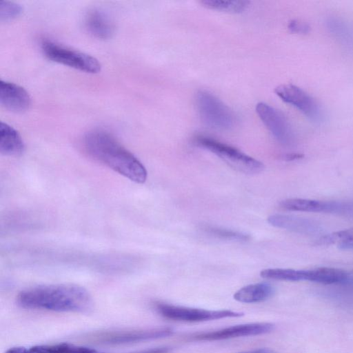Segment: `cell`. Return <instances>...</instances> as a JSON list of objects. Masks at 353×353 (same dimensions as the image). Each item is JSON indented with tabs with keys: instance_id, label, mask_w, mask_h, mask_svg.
Wrapping results in <instances>:
<instances>
[{
	"instance_id": "obj_1",
	"label": "cell",
	"mask_w": 353,
	"mask_h": 353,
	"mask_svg": "<svg viewBox=\"0 0 353 353\" xmlns=\"http://www.w3.org/2000/svg\"><path fill=\"white\" fill-rule=\"evenodd\" d=\"M17 304L26 309L64 312H86L92 307L88 292L77 285L53 284L40 285L21 291Z\"/></svg>"
},
{
	"instance_id": "obj_2",
	"label": "cell",
	"mask_w": 353,
	"mask_h": 353,
	"mask_svg": "<svg viewBox=\"0 0 353 353\" xmlns=\"http://www.w3.org/2000/svg\"><path fill=\"white\" fill-rule=\"evenodd\" d=\"M83 145L91 157L130 180L137 183L146 181L147 171L143 165L111 134L92 130L85 134Z\"/></svg>"
},
{
	"instance_id": "obj_3",
	"label": "cell",
	"mask_w": 353,
	"mask_h": 353,
	"mask_svg": "<svg viewBox=\"0 0 353 353\" xmlns=\"http://www.w3.org/2000/svg\"><path fill=\"white\" fill-rule=\"evenodd\" d=\"M195 142L197 145L214 153L229 165L241 172L256 174L261 172L264 168V165L261 161L234 147L213 139L199 137Z\"/></svg>"
},
{
	"instance_id": "obj_4",
	"label": "cell",
	"mask_w": 353,
	"mask_h": 353,
	"mask_svg": "<svg viewBox=\"0 0 353 353\" xmlns=\"http://www.w3.org/2000/svg\"><path fill=\"white\" fill-rule=\"evenodd\" d=\"M41 46L44 55L52 61L88 73H97L101 70L99 61L90 54L68 48L50 40H43Z\"/></svg>"
},
{
	"instance_id": "obj_5",
	"label": "cell",
	"mask_w": 353,
	"mask_h": 353,
	"mask_svg": "<svg viewBox=\"0 0 353 353\" xmlns=\"http://www.w3.org/2000/svg\"><path fill=\"white\" fill-rule=\"evenodd\" d=\"M196 102L202 121L209 127L228 130L235 124L236 118L233 112L212 94L199 91Z\"/></svg>"
},
{
	"instance_id": "obj_6",
	"label": "cell",
	"mask_w": 353,
	"mask_h": 353,
	"mask_svg": "<svg viewBox=\"0 0 353 353\" xmlns=\"http://www.w3.org/2000/svg\"><path fill=\"white\" fill-rule=\"evenodd\" d=\"M155 310L163 317L185 322H200L216 320L225 318L241 317L244 315L241 312L230 310H208L173 305L164 303H157Z\"/></svg>"
},
{
	"instance_id": "obj_7",
	"label": "cell",
	"mask_w": 353,
	"mask_h": 353,
	"mask_svg": "<svg viewBox=\"0 0 353 353\" xmlns=\"http://www.w3.org/2000/svg\"><path fill=\"white\" fill-rule=\"evenodd\" d=\"M274 92L284 102L294 106L309 119L320 122L323 119V111L319 103L307 92L293 84H282Z\"/></svg>"
},
{
	"instance_id": "obj_8",
	"label": "cell",
	"mask_w": 353,
	"mask_h": 353,
	"mask_svg": "<svg viewBox=\"0 0 353 353\" xmlns=\"http://www.w3.org/2000/svg\"><path fill=\"white\" fill-rule=\"evenodd\" d=\"M174 330L170 327L150 330H115L103 332L92 336L93 339L106 345H125L141 343L171 336Z\"/></svg>"
},
{
	"instance_id": "obj_9",
	"label": "cell",
	"mask_w": 353,
	"mask_h": 353,
	"mask_svg": "<svg viewBox=\"0 0 353 353\" xmlns=\"http://www.w3.org/2000/svg\"><path fill=\"white\" fill-rule=\"evenodd\" d=\"M256 112L266 128L281 144L290 146L294 143V132L281 112L263 102L256 104Z\"/></svg>"
},
{
	"instance_id": "obj_10",
	"label": "cell",
	"mask_w": 353,
	"mask_h": 353,
	"mask_svg": "<svg viewBox=\"0 0 353 353\" xmlns=\"http://www.w3.org/2000/svg\"><path fill=\"white\" fill-rule=\"evenodd\" d=\"M274 325L270 323H253L233 325L219 330L199 333L192 336L194 341H220L243 336H256L270 332Z\"/></svg>"
},
{
	"instance_id": "obj_11",
	"label": "cell",
	"mask_w": 353,
	"mask_h": 353,
	"mask_svg": "<svg viewBox=\"0 0 353 353\" xmlns=\"http://www.w3.org/2000/svg\"><path fill=\"white\" fill-rule=\"evenodd\" d=\"M268 222L274 227L301 234L312 235L323 230L319 221L293 215L272 214L268 216Z\"/></svg>"
},
{
	"instance_id": "obj_12",
	"label": "cell",
	"mask_w": 353,
	"mask_h": 353,
	"mask_svg": "<svg viewBox=\"0 0 353 353\" xmlns=\"http://www.w3.org/2000/svg\"><path fill=\"white\" fill-rule=\"evenodd\" d=\"M0 103L8 110L22 112L29 108L31 99L27 91L22 87L1 80L0 82Z\"/></svg>"
},
{
	"instance_id": "obj_13",
	"label": "cell",
	"mask_w": 353,
	"mask_h": 353,
	"mask_svg": "<svg viewBox=\"0 0 353 353\" xmlns=\"http://www.w3.org/2000/svg\"><path fill=\"white\" fill-rule=\"evenodd\" d=\"M85 26L90 34L100 39H109L114 33V25L109 17L97 9L86 14Z\"/></svg>"
},
{
	"instance_id": "obj_14",
	"label": "cell",
	"mask_w": 353,
	"mask_h": 353,
	"mask_svg": "<svg viewBox=\"0 0 353 353\" xmlns=\"http://www.w3.org/2000/svg\"><path fill=\"white\" fill-rule=\"evenodd\" d=\"M24 144L18 132L7 123H0V153L5 156L20 155Z\"/></svg>"
},
{
	"instance_id": "obj_15",
	"label": "cell",
	"mask_w": 353,
	"mask_h": 353,
	"mask_svg": "<svg viewBox=\"0 0 353 353\" xmlns=\"http://www.w3.org/2000/svg\"><path fill=\"white\" fill-rule=\"evenodd\" d=\"M274 292L271 285L267 283L250 284L237 290L234 299L241 303H252L264 301Z\"/></svg>"
},
{
	"instance_id": "obj_16",
	"label": "cell",
	"mask_w": 353,
	"mask_h": 353,
	"mask_svg": "<svg viewBox=\"0 0 353 353\" xmlns=\"http://www.w3.org/2000/svg\"><path fill=\"white\" fill-rule=\"evenodd\" d=\"M305 281L321 284H339L348 281L349 275L343 270L335 268L321 267L305 270Z\"/></svg>"
},
{
	"instance_id": "obj_17",
	"label": "cell",
	"mask_w": 353,
	"mask_h": 353,
	"mask_svg": "<svg viewBox=\"0 0 353 353\" xmlns=\"http://www.w3.org/2000/svg\"><path fill=\"white\" fill-rule=\"evenodd\" d=\"M279 205L281 208L290 211L327 213L328 210V201L308 199H287L281 201Z\"/></svg>"
},
{
	"instance_id": "obj_18",
	"label": "cell",
	"mask_w": 353,
	"mask_h": 353,
	"mask_svg": "<svg viewBox=\"0 0 353 353\" xmlns=\"http://www.w3.org/2000/svg\"><path fill=\"white\" fill-rule=\"evenodd\" d=\"M250 2L247 0H202L201 4L206 8L218 11L239 13L246 10Z\"/></svg>"
},
{
	"instance_id": "obj_19",
	"label": "cell",
	"mask_w": 353,
	"mask_h": 353,
	"mask_svg": "<svg viewBox=\"0 0 353 353\" xmlns=\"http://www.w3.org/2000/svg\"><path fill=\"white\" fill-rule=\"evenodd\" d=\"M260 275L264 279L287 281H301L306 279L305 270L269 268L261 271Z\"/></svg>"
},
{
	"instance_id": "obj_20",
	"label": "cell",
	"mask_w": 353,
	"mask_h": 353,
	"mask_svg": "<svg viewBox=\"0 0 353 353\" xmlns=\"http://www.w3.org/2000/svg\"><path fill=\"white\" fill-rule=\"evenodd\" d=\"M330 32L338 39L348 45H353V27L339 19H330L327 21Z\"/></svg>"
},
{
	"instance_id": "obj_21",
	"label": "cell",
	"mask_w": 353,
	"mask_h": 353,
	"mask_svg": "<svg viewBox=\"0 0 353 353\" xmlns=\"http://www.w3.org/2000/svg\"><path fill=\"white\" fill-rule=\"evenodd\" d=\"M204 232L210 236L220 239L234 241H247L250 239L249 234L211 225H205L203 228Z\"/></svg>"
},
{
	"instance_id": "obj_22",
	"label": "cell",
	"mask_w": 353,
	"mask_h": 353,
	"mask_svg": "<svg viewBox=\"0 0 353 353\" xmlns=\"http://www.w3.org/2000/svg\"><path fill=\"white\" fill-rule=\"evenodd\" d=\"M84 347L62 343L54 345H41L29 348L30 353H82Z\"/></svg>"
},
{
	"instance_id": "obj_23",
	"label": "cell",
	"mask_w": 353,
	"mask_h": 353,
	"mask_svg": "<svg viewBox=\"0 0 353 353\" xmlns=\"http://www.w3.org/2000/svg\"><path fill=\"white\" fill-rule=\"evenodd\" d=\"M336 242L339 243L353 242V228L323 236L317 239L316 243L325 245L333 244Z\"/></svg>"
},
{
	"instance_id": "obj_24",
	"label": "cell",
	"mask_w": 353,
	"mask_h": 353,
	"mask_svg": "<svg viewBox=\"0 0 353 353\" xmlns=\"http://www.w3.org/2000/svg\"><path fill=\"white\" fill-rule=\"evenodd\" d=\"M22 7L14 2L9 1H0L1 21H10L19 17L22 12Z\"/></svg>"
},
{
	"instance_id": "obj_25",
	"label": "cell",
	"mask_w": 353,
	"mask_h": 353,
	"mask_svg": "<svg viewBox=\"0 0 353 353\" xmlns=\"http://www.w3.org/2000/svg\"><path fill=\"white\" fill-rule=\"evenodd\" d=\"M288 28L293 32L303 33L308 30V26L299 21H292L289 23Z\"/></svg>"
},
{
	"instance_id": "obj_26",
	"label": "cell",
	"mask_w": 353,
	"mask_h": 353,
	"mask_svg": "<svg viewBox=\"0 0 353 353\" xmlns=\"http://www.w3.org/2000/svg\"><path fill=\"white\" fill-rule=\"evenodd\" d=\"M170 350L171 348L168 347H159L143 350L137 353H169Z\"/></svg>"
},
{
	"instance_id": "obj_27",
	"label": "cell",
	"mask_w": 353,
	"mask_h": 353,
	"mask_svg": "<svg viewBox=\"0 0 353 353\" xmlns=\"http://www.w3.org/2000/svg\"><path fill=\"white\" fill-rule=\"evenodd\" d=\"M6 353H30L29 348L24 347H13L6 351Z\"/></svg>"
},
{
	"instance_id": "obj_28",
	"label": "cell",
	"mask_w": 353,
	"mask_h": 353,
	"mask_svg": "<svg viewBox=\"0 0 353 353\" xmlns=\"http://www.w3.org/2000/svg\"><path fill=\"white\" fill-rule=\"evenodd\" d=\"M241 353H274V352L269 349L260 348V349L254 350L252 351L244 352H241Z\"/></svg>"
},
{
	"instance_id": "obj_29",
	"label": "cell",
	"mask_w": 353,
	"mask_h": 353,
	"mask_svg": "<svg viewBox=\"0 0 353 353\" xmlns=\"http://www.w3.org/2000/svg\"><path fill=\"white\" fill-rule=\"evenodd\" d=\"M302 156L299 154H287L283 157L285 160H294L301 158Z\"/></svg>"
},
{
	"instance_id": "obj_30",
	"label": "cell",
	"mask_w": 353,
	"mask_h": 353,
	"mask_svg": "<svg viewBox=\"0 0 353 353\" xmlns=\"http://www.w3.org/2000/svg\"><path fill=\"white\" fill-rule=\"evenodd\" d=\"M82 353H103V352H99L92 348L84 347Z\"/></svg>"
}]
</instances>
